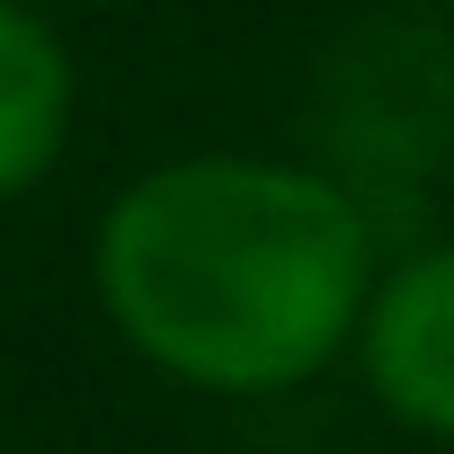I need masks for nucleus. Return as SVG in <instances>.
Segmentation results:
<instances>
[{
  "mask_svg": "<svg viewBox=\"0 0 454 454\" xmlns=\"http://www.w3.org/2000/svg\"><path fill=\"white\" fill-rule=\"evenodd\" d=\"M90 286L116 339L187 392L259 401L312 383L374 294L365 205L277 152H187L98 214Z\"/></svg>",
  "mask_w": 454,
  "mask_h": 454,
  "instance_id": "nucleus-1",
  "label": "nucleus"
},
{
  "mask_svg": "<svg viewBox=\"0 0 454 454\" xmlns=\"http://www.w3.org/2000/svg\"><path fill=\"white\" fill-rule=\"evenodd\" d=\"M356 365L374 383V401L454 445V241H427L410 259H392L356 312Z\"/></svg>",
  "mask_w": 454,
  "mask_h": 454,
  "instance_id": "nucleus-2",
  "label": "nucleus"
},
{
  "mask_svg": "<svg viewBox=\"0 0 454 454\" xmlns=\"http://www.w3.org/2000/svg\"><path fill=\"white\" fill-rule=\"evenodd\" d=\"M81 116V63L54 27V10L0 0V205L45 187Z\"/></svg>",
  "mask_w": 454,
  "mask_h": 454,
  "instance_id": "nucleus-3",
  "label": "nucleus"
},
{
  "mask_svg": "<svg viewBox=\"0 0 454 454\" xmlns=\"http://www.w3.org/2000/svg\"><path fill=\"white\" fill-rule=\"evenodd\" d=\"M27 10H90V0H27Z\"/></svg>",
  "mask_w": 454,
  "mask_h": 454,
  "instance_id": "nucleus-4",
  "label": "nucleus"
}]
</instances>
